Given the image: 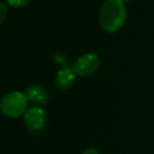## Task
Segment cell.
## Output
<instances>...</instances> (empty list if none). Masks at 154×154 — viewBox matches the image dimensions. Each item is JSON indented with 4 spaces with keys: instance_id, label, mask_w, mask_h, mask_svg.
I'll use <instances>...</instances> for the list:
<instances>
[{
    "instance_id": "cell-1",
    "label": "cell",
    "mask_w": 154,
    "mask_h": 154,
    "mask_svg": "<svg viewBox=\"0 0 154 154\" xmlns=\"http://www.w3.org/2000/svg\"><path fill=\"white\" fill-rule=\"evenodd\" d=\"M127 18L125 3L120 0H108L103 3L99 12V22L107 32L114 33L118 31Z\"/></svg>"
},
{
    "instance_id": "cell-3",
    "label": "cell",
    "mask_w": 154,
    "mask_h": 154,
    "mask_svg": "<svg viewBox=\"0 0 154 154\" xmlns=\"http://www.w3.org/2000/svg\"><path fill=\"white\" fill-rule=\"evenodd\" d=\"M100 60L96 54L88 53L79 57L74 66V71L82 77H88L94 74L99 68Z\"/></svg>"
},
{
    "instance_id": "cell-6",
    "label": "cell",
    "mask_w": 154,
    "mask_h": 154,
    "mask_svg": "<svg viewBox=\"0 0 154 154\" xmlns=\"http://www.w3.org/2000/svg\"><path fill=\"white\" fill-rule=\"evenodd\" d=\"M26 97L36 105H45L49 99V93L43 87L33 86L26 91Z\"/></svg>"
},
{
    "instance_id": "cell-9",
    "label": "cell",
    "mask_w": 154,
    "mask_h": 154,
    "mask_svg": "<svg viewBox=\"0 0 154 154\" xmlns=\"http://www.w3.org/2000/svg\"><path fill=\"white\" fill-rule=\"evenodd\" d=\"M82 154H99V153L97 150L93 149V148H89V149L85 150V151L82 152Z\"/></svg>"
},
{
    "instance_id": "cell-5",
    "label": "cell",
    "mask_w": 154,
    "mask_h": 154,
    "mask_svg": "<svg viewBox=\"0 0 154 154\" xmlns=\"http://www.w3.org/2000/svg\"><path fill=\"white\" fill-rule=\"evenodd\" d=\"M75 80V71L70 68H64L58 71L56 75V86L59 89H68L72 86Z\"/></svg>"
},
{
    "instance_id": "cell-4",
    "label": "cell",
    "mask_w": 154,
    "mask_h": 154,
    "mask_svg": "<svg viewBox=\"0 0 154 154\" xmlns=\"http://www.w3.org/2000/svg\"><path fill=\"white\" fill-rule=\"evenodd\" d=\"M26 126L31 131H40L45 126V112L41 108H31L24 114Z\"/></svg>"
},
{
    "instance_id": "cell-7",
    "label": "cell",
    "mask_w": 154,
    "mask_h": 154,
    "mask_svg": "<svg viewBox=\"0 0 154 154\" xmlns=\"http://www.w3.org/2000/svg\"><path fill=\"white\" fill-rule=\"evenodd\" d=\"M8 3L14 8H22L30 3L31 0H7Z\"/></svg>"
},
{
    "instance_id": "cell-2",
    "label": "cell",
    "mask_w": 154,
    "mask_h": 154,
    "mask_svg": "<svg viewBox=\"0 0 154 154\" xmlns=\"http://www.w3.org/2000/svg\"><path fill=\"white\" fill-rule=\"evenodd\" d=\"M28 97L23 93L14 91L5 95L1 100V111L8 117L15 118L26 113Z\"/></svg>"
},
{
    "instance_id": "cell-8",
    "label": "cell",
    "mask_w": 154,
    "mask_h": 154,
    "mask_svg": "<svg viewBox=\"0 0 154 154\" xmlns=\"http://www.w3.org/2000/svg\"><path fill=\"white\" fill-rule=\"evenodd\" d=\"M0 11H1V22H3L5 20L7 12H8V9L5 5V3H1V5H0Z\"/></svg>"
},
{
    "instance_id": "cell-10",
    "label": "cell",
    "mask_w": 154,
    "mask_h": 154,
    "mask_svg": "<svg viewBox=\"0 0 154 154\" xmlns=\"http://www.w3.org/2000/svg\"><path fill=\"white\" fill-rule=\"evenodd\" d=\"M122 3H126V2H129V1H131V0H120Z\"/></svg>"
}]
</instances>
